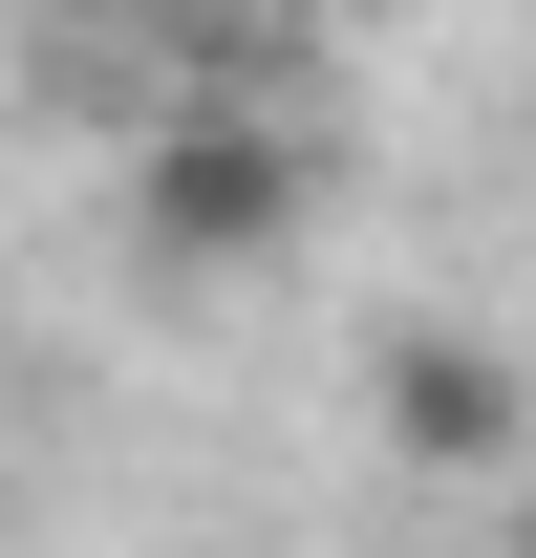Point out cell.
I'll return each mask as SVG.
<instances>
[{"instance_id": "obj_1", "label": "cell", "mask_w": 536, "mask_h": 558, "mask_svg": "<svg viewBox=\"0 0 536 558\" xmlns=\"http://www.w3.org/2000/svg\"><path fill=\"white\" fill-rule=\"evenodd\" d=\"M301 236H322V130H301V108H236V86L130 108V258L172 279V301L279 279Z\"/></svg>"}, {"instance_id": "obj_2", "label": "cell", "mask_w": 536, "mask_h": 558, "mask_svg": "<svg viewBox=\"0 0 536 558\" xmlns=\"http://www.w3.org/2000/svg\"><path fill=\"white\" fill-rule=\"evenodd\" d=\"M387 429L429 451V473H515V451H536V387H515L494 344L429 323V344H387Z\"/></svg>"}, {"instance_id": "obj_3", "label": "cell", "mask_w": 536, "mask_h": 558, "mask_svg": "<svg viewBox=\"0 0 536 558\" xmlns=\"http://www.w3.org/2000/svg\"><path fill=\"white\" fill-rule=\"evenodd\" d=\"M515 558H536V451H515Z\"/></svg>"}, {"instance_id": "obj_4", "label": "cell", "mask_w": 536, "mask_h": 558, "mask_svg": "<svg viewBox=\"0 0 536 558\" xmlns=\"http://www.w3.org/2000/svg\"><path fill=\"white\" fill-rule=\"evenodd\" d=\"M365 22H387V0H365ZM407 22H429V0H407Z\"/></svg>"}]
</instances>
